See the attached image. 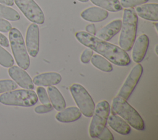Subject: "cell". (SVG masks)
I'll return each instance as SVG.
<instances>
[{
    "label": "cell",
    "mask_w": 158,
    "mask_h": 140,
    "mask_svg": "<svg viewBox=\"0 0 158 140\" xmlns=\"http://www.w3.org/2000/svg\"><path fill=\"white\" fill-rule=\"evenodd\" d=\"M75 37L81 44L102 55L116 65L127 66L130 64L128 54L120 47L84 31L77 32Z\"/></svg>",
    "instance_id": "1"
},
{
    "label": "cell",
    "mask_w": 158,
    "mask_h": 140,
    "mask_svg": "<svg viewBox=\"0 0 158 140\" xmlns=\"http://www.w3.org/2000/svg\"><path fill=\"white\" fill-rule=\"evenodd\" d=\"M138 16L132 8L125 9L122 21L121 33L119 37V46L125 51L131 49L136 36Z\"/></svg>",
    "instance_id": "2"
},
{
    "label": "cell",
    "mask_w": 158,
    "mask_h": 140,
    "mask_svg": "<svg viewBox=\"0 0 158 140\" xmlns=\"http://www.w3.org/2000/svg\"><path fill=\"white\" fill-rule=\"evenodd\" d=\"M112 112L120 116L129 125L137 130L144 129V122L138 112L131 106L127 100L117 96L112 102Z\"/></svg>",
    "instance_id": "3"
},
{
    "label": "cell",
    "mask_w": 158,
    "mask_h": 140,
    "mask_svg": "<svg viewBox=\"0 0 158 140\" xmlns=\"http://www.w3.org/2000/svg\"><path fill=\"white\" fill-rule=\"evenodd\" d=\"M37 101L38 96L32 89H14L0 96V103L6 105L30 107Z\"/></svg>",
    "instance_id": "4"
},
{
    "label": "cell",
    "mask_w": 158,
    "mask_h": 140,
    "mask_svg": "<svg viewBox=\"0 0 158 140\" xmlns=\"http://www.w3.org/2000/svg\"><path fill=\"white\" fill-rule=\"evenodd\" d=\"M9 39L11 50L17 65L24 70L28 69L30 60L22 33L17 28H12L9 31Z\"/></svg>",
    "instance_id": "5"
},
{
    "label": "cell",
    "mask_w": 158,
    "mask_h": 140,
    "mask_svg": "<svg viewBox=\"0 0 158 140\" xmlns=\"http://www.w3.org/2000/svg\"><path fill=\"white\" fill-rule=\"evenodd\" d=\"M70 91L81 113L86 117H92L95 104L86 89L82 85L75 83L70 86Z\"/></svg>",
    "instance_id": "6"
},
{
    "label": "cell",
    "mask_w": 158,
    "mask_h": 140,
    "mask_svg": "<svg viewBox=\"0 0 158 140\" xmlns=\"http://www.w3.org/2000/svg\"><path fill=\"white\" fill-rule=\"evenodd\" d=\"M109 113L110 105L107 101L102 100L98 103L92 115L93 118L89 128V136L91 138H97L106 126Z\"/></svg>",
    "instance_id": "7"
},
{
    "label": "cell",
    "mask_w": 158,
    "mask_h": 140,
    "mask_svg": "<svg viewBox=\"0 0 158 140\" xmlns=\"http://www.w3.org/2000/svg\"><path fill=\"white\" fill-rule=\"evenodd\" d=\"M14 1L30 21L40 25L44 22L43 12L34 0H14Z\"/></svg>",
    "instance_id": "8"
},
{
    "label": "cell",
    "mask_w": 158,
    "mask_h": 140,
    "mask_svg": "<svg viewBox=\"0 0 158 140\" xmlns=\"http://www.w3.org/2000/svg\"><path fill=\"white\" fill-rule=\"evenodd\" d=\"M143 67L138 63L131 70L125 82L122 86L117 96L127 100L137 85L143 73Z\"/></svg>",
    "instance_id": "9"
},
{
    "label": "cell",
    "mask_w": 158,
    "mask_h": 140,
    "mask_svg": "<svg viewBox=\"0 0 158 140\" xmlns=\"http://www.w3.org/2000/svg\"><path fill=\"white\" fill-rule=\"evenodd\" d=\"M25 43L28 54L33 57H36L40 48V30L36 23H31L28 27Z\"/></svg>",
    "instance_id": "10"
},
{
    "label": "cell",
    "mask_w": 158,
    "mask_h": 140,
    "mask_svg": "<svg viewBox=\"0 0 158 140\" xmlns=\"http://www.w3.org/2000/svg\"><path fill=\"white\" fill-rule=\"evenodd\" d=\"M8 73L12 80L20 87L27 89H34L33 80L24 69L16 65H12L9 68Z\"/></svg>",
    "instance_id": "11"
},
{
    "label": "cell",
    "mask_w": 158,
    "mask_h": 140,
    "mask_svg": "<svg viewBox=\"0 0 158 140\" xmlns=\"http://www.w3.org/2000/svg\"><path fill=\"white\" fill-rule=\"evenodd\" d=\"M149 38L145 34L141 35L136 40L132 51V58L136 63H139L144 59L149 46Z\"/></svg>",
    "instance_id": "12"
},
{
    "label": "cell",
    "mask_w": 158,
    "mask_h": 140,
    "mask_svg": "<svg viewBox=\"0 0 158 140\" xmlns=\"http://www.w3.org/2000/svg\"><path fill=\"white\" fill-rule=\"evenodd\" d=\"M62 80L61 75L55 72H45L34 76L33 83L36 86H49L59 84Z\"/></svg>",
    "instance_id": "13"
},
{
    "label": "cell",
    "mask_w": 158,
    "mask_h": 140,
    "mask_svg": "<svg viewBox=\"0 0 158 140\" xmlns=\"http://www.w3.org/2000/svg\"><path fill=\"white\" fill-rule=\"evenodd\" d=\"M81 18L91 22H99L106 19L109 15L108 12L99 7H90L81 12Z\"/></svg>",
    "instance_id": "14"
},
{
    "label": "cell",
    "mask_w": 158,
    "mask_h": 140,
    "mask_svg": "<svg viewBox=\"0 0 158 140\" xmlns=\"http://www.w3.org/2000/svg\"><path fill=\"white\" fill-rule=\"evenodd\" d=\"M121 27L122 20L116 19L101 28L95 35H96V37L107 41L120 31Z\"/></svg>",
    "instance_id": "15"
},
{
    "label": "cell",
    "mask_w": 158,
    "mask_h": 140,
    "mask_svg": "<svg viewBox=\"0 0 158 140\" xmlns=\"http://www.w3.org/2000/svg\"><path fill=\"white\" fill-rule=\"evenodd\" d=\"M135 12L142 19L155 22L158 20V4L157 3L143 4L136 7Z\"/></svg>",
    "instance_id": "16"
},
{
    "label": "cell",
    "mask_w": 158,
    "mask_h": 140,
    "mask_svg": "<svg viewBox=\"0 0 158 140\" xmlns=\"http://www.w3.org/2000/svg\"><path fill=\"white\" fill-rule=\"evenodd\" d=\"M107 122L112 130L120 134L126 135L130 133L131 128L128 123L117 114L112 113L109 115Z\"/></svg>",
    "instance_id": "17"
},
{
    "label": "cell",
    "mask_w": 158,
    "mask_h": 140,
    "mask_svg": "<svg viewBox=\"0 0 158 140\" xmlns=\"http://www.w3.org/2000/svg\"><path fill=\"white\" fill-rule=\"evenodd\" d=\"M81 115L80 109L75 106L64 109L56 114V119L61 123H70L78 120Z\"/></svg>",
    "instance_id": "18"
},
{
    "label": "cell",
    "mask_w": 158,
    "mask_h": 140,
    "mask_svg": "<svg viewBox=\"0 0 158 140\" xmlns=\"http://www.w3.org/2000/svg\"><path fill=\"white\" fill-rule=\"evenodd\" d=\"M47 91L53 108L57 111L64 109L66 106L65 101L58 89L54 86H49Z\"/></svg>",
    "instance_id": "19"
},
{
    "label": "cell",
    "mask_w": 158,
    "mask_h": 140,
    "mask_svg": "<svg viewBox=\"0 0 158 140\" xmlns=\"http://www.w3.org/2000/svg\"><path fill=\"white\" fill-rule=\"evenodd\" d=\"M91 2L110 12H118L122 9V7L118 0H90Z\"/></svg>",
    "instance_id": "20"
},
{
    "label": "cell",
    "mask_w": 158,
    "mask_h": 140,
    "mask_svg": "<svg viewBox=\"0 0 158 140\" xmlns=\"http://www.w3.org/2000/svg\"><path fill=\"white\" fill-rule=\"evenodd\" d=\"M90 60L93 65L102 72H110L113 70V67L111 64L107 59L101 56L100 55H93Z\"/></svg>",
    "instance_id": "21"
},
{
    "label": "cell",
    "mask_w": 158,
    "mask_h": 140,
    "mask_svg": "<svg viewBox=\"0 0 158 140\" xmlns=\"http://www.w3.org/2000/svg\"><path fill=\"white\" fill-rule=\"evenodd\" d=\"M0 17L10 21H17L20 16L15 9L0 4Z\"/></svg>",
    "instance_id": "22"
},
{
    "label": "cell",
    "mask_w": 158,
    "mask_h": 140,
    "mask_svg": "<svg viewBox=\"0 0 158 140\" xmlns=\"http://www.w3.org/2000/svg\"><path fill=\"white\" fill-rule=\"evenodd\" d=\"M14 64V60L11 54L0 46V65L8 68L12 66Z\"/></svg>",
    "instance_id": "23"
},
{
    "label": "cell",
    "mask_w": 158,
    "mask_h": 140,
    "mask_svg": "<svg viewBox=\"0 0 158 140\" xmlns=\"http://www.w3.org/2000/svg\"><path fill=\"white\" fill-rule=\"evenodd\" d=\"M17 88V83L11 80H0V93L12 91Z\"/></svg>",
    "instance_id": "24"
},
{
    "label": "cell",
    "mask_w": 158,
    "mask_h": 140,
    "mask_svg": "<svg viewBox=\"0 0 158 140\" xmlns=\"http://www.w3.org/2000/svg\"><path fill=\"white\" fill-rule=\"evenodd\" d=\"M149 0H120L122 7L125 8H133L138 5L146 3Z\"/></svg>",
    "instance_id": "25"
},
{
    "label": "cell",
    "mask_w": 158,
    "mask_h": 140,
    "mask_svg": "<svg viewBox=\"0 0 158 140\" xmlns=\"http://www.w3.org/2000/svg\"><path fill=\"white\" fill-rule=\"evenodd\" d=\"M37 96L39 98L40 102L43 104H46L49 103V98L48 96V94L45 90V89L42 86H39L36 89Z\"/></svg>",
    "instance_id": "26"
},
{
    "label": "cell",
    "mask_w": 158,
    "mask_h": 140,
    "mask_svg": "<svg viewBox=\"0 0 158 140\" xmlns=\"http://www.w3.org/2000/svg\"><path fill=\"white\" fill-rule=\"evenodd\" d=\"M52 109H53V107L52 104H51L50 103H48V104L36 106L34 110L36 113L41 114V113H46L49 112L51 110H52Z\"/></svg>",
    "instance_id": "27"
},
{
    "label": "cell",
    "mask_w": 158,
    "mask_h": 140,
    "mask_svg": "<svg viewBox=\"0 0 158 140\" xmlns=\"http://www.w3.org/2000/svg\"><path fill=\"white\" fill-rule=\"evenodd\" d=\"M93 55V50H92L89 47L85 49L80 56V60L81 62L83 64L88 63L90 61Z\"/></svg>",
    "instance_id": "28"
},
{
    "label": "cell",
    "mask_w": 158,
    "mask_h": 140,
    "mask_svg": "<svg viewBox=\"0 0 158 140\" xmlns=\"http://www.w3.org/2000/svg\"><path fill=\"white\" fill-rule=\"evenodd\" d=\"M97 138L101 140H113L114 139L112 133L106 126H104Z\"/></svg>",
    "instance_id": "29"
},
{
    "label": "cell",
    "mask_w": 158,
    "mask_h": 140,
    "mask_svg": "<svg viewBox=\"0 0 158 140\" xmlns=\"http://www.w3.org/2000/svg\"><path fill=\"white\" fill-rule=\"evenodd\" d=\"M12 28V25L7 20L0 17V31L3 33L9 32Z\"/></svg>",
    "instance_id": "30"
},
{
    "label": "cell",
    "mask_w": 158,
    "mask_h": 140,
    "mask_svg": "<svg viewBox=\"0 0 158 140\" xmlns=\"http://www.w3.org/2000/svg\"><path fill=\"white\" fill-rule=\"evenodd\" d=\"M0 44L6 47H9V43L7 38L1 33H0Z\"/></svg>",
    "instance_id": "31"
},
{
    "label": "cell",
    "mask_w": 158,
    "mask_h": 140,
    "mask_svg": "<svg viewBox=\"0 0 158 140\" xmlns=\"http://www.w3.org/2000/svg\"><path fill=\"white\" fill-rule=\"evenodd\" d=\"M86 31L87 33H90L91 35H95L96 34V28H95V26L94 24H89L88 25L86 28Z\"/></svg>",
    "instance_id": "32"
},
{
    "label": "cell",
    "mask_w": 158,
    "mask_h": 140,
    "mask_svg": "<svg viewBox=\"0 0 158 140\" xmlns=\"http://www.w3.org/2000/svg\"><path fill=\"white\" fill-rule=\"evenodd\" d=\"M0 3L9 6H12L14 5V0H0Z\"/></svg>",
    "instance_id": "33"
},
{
    "label": "cell",
    "mask_w": 158,
    "mask_h": 140,
    "mask_svg": "<svg viewBox=\"0 0 158 140\" xmlns=\"http://www.w3.org/2000/svg\"><path fill=\"white\" fill-rule=\"evenodd\" d=\"M154 27H155V29L156 30V32L157 33V23H155L154 24Z\"/></svg>",
    "instance_id": "34"
},
{
    "label": "cell",
    "mask_w": 158,
    "mask_h": 140,
    "mask_svg": "<svg viewBox=\"0 0 158 140\" xmlns=\"http://www.w3.org/2000/svg\"><path fill=\"white\" fill-rule=\"evenodd\" d=\"M157 44L156 46V47H155V52H156V55H157Z\"/></svg>",
    "instance_id": "35"
},
{
    "label": "cell",
    "mask_w": 158,
    "mask_h": 140,
    "mask_svg": "<svg viewBox=\"0 0 158 140\" xmlns=\"http://www.w3.org/2000/svg\"><path fill=\"white\" fill-rule=\"evenodd\" d=\"M78 1H80V2H88L89 0H78Z\"/></svg>",
    "instance_id": "36"
}]
</instances>
